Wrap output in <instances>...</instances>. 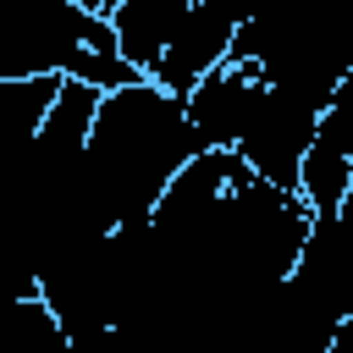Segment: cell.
<instances>
[{
  "label": "cell",
  "instance_id": "8992f818",
  "mask_svg": "<svg viewBox=\"0 0 353 353\" xmlns=\"http://www.w3.org/2000/svg\"><path fill=\"white\" fill-rule=\"evenodd\" d=\"M188 11H193V0H110V33H116L121 61L138 77H154L165 50L176 44Z\"/></svg>",
  "mask_w": 353,
  "mask_h": 353
},
{
  "label": "cell",
  "instance_id": "6da1fadb",
  "mask_svg": "<svg viewBox=\"0 0 353 353\" xmlns=\"http://www.w3.org/2000/svg\"><path fill=\"white\" fill-rule=\"evenodd\" d=\"M199 154H204V143L188 121V99L165 94L149 77L132 88H116V94H105L94 138H88L77 215L94 232L149 226L165 188Z\"/></svg>",
  "mask_w": 353,
  "mask_h": 353
},
{
  "label": "cell",
  "instance_id": "7a4b0ae2",
  "mask_svg": "<svg viewBox=\"0 0 353 353\" xmlns=\"http://www.w3.org/2000/svg\"><path fill=\"white\" fill-rule=\"evenodd\" d=\"M232 61L254 66L265 88L325 116L353 72V22H336L325 11H254L237 28Z\"/></svg>",
  "mask_w": 353,
  "mask_h": 353
},
{
  "label": "cell",
  "instance_id": "3957f363",
  "mask_svg": "<svg viewBox=\"0 0 353 353\" xmlns=\"http://www.w3.org/2000/svg\"><path fill=\"white\" fill-rule=\"evenodd\" d=\"M314 132H320V110L314 105H298L287 94H265V105L254 110L243 143L232 149L259 182L281 188V193H298L303 188V160L314 149Z\"/></svg>",
  "mask_w": 353,
  "mask_h": 353
},
{
  "label": "cell",
  "instance_id": "5b68a950",
  "mask_svg": "<svg viewBox=\"0 0 353 353\" xmlns=\"http://www.w3.org/2000/svg\"><path fill=\"white\" fill-rule=\"evenodd\" d=\"M237 28H243V17L221 11V6H193L188 22H182V33H176V44L165 50V61H160V72H154L149 83H160V88L176 94V99H188L210 72H221V66L232 61Z\"/></svg>",
  "mask_w": 353,
  "mask_h": 353
},
{
  "label": "cell",
  "instance_id": "277c9868",
  "mask_svg": "<svg viewBox=\"0 0 353 353\" xmlns=\"http://www.w3.org/2000/svg\"><path fill=\"white\" fill-rule=\"evenodd\" d=\"M265 94H270L265 77L254 66H243V61H226L221 72H210L188 94V121H193L199 143L204 149H237L248 121H254V110L265 105Z\"/></svg>",
  "mask_w": 353,
  "mask_h": 353
}]
</instances>
